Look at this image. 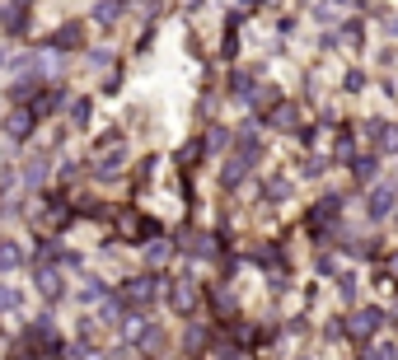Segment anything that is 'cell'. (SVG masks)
I'll return each mask as SVG.
<instances>
[{
    "label": "cell",
    "mask_w": 398,
    "mask_h": 360,
    "mask_svg": "<svg viewBox=\"0 0 398 360\" xmlns=\"http://www.w3.org/2000/svg\"><path fill=\"white\" fill-rule=\"evenodd\" d=\"M394 202H398L394 182H379L371 192V202H366V215H371V220H389V215H394Z\"/></svg>",
    "instance_id": "1"
},
{
    "label": "cell",
    "mask_w": 398,
    "mask_h": 360,
    "mask_svg": "<svg viewBox=\"0 0 398 360\" xmlns=\"http://www.w3.org/2000/svg\"><path fill=\"white\" fill-rule=\"evenodd\" d=\"M379 328H384V309H379V304H375V309H361L351 323H342V333H351V337H375Z\"/></svg>",
    "instance_id": "2"
},
{
    "label": "cell",
    "mask_w": 398,
    "mask_h": 360,
    "mask_svg": "<svg viewBox=\"0 0 398 360\" xmlns=\"http://www.w3.org/2000/svg\"><path fill=\"white\" fill-rule=\"evenodd\" d=\"M366 136H371L375 154H394L398 150V127L394 122H366Z\"/></svg>",
    "instance_id": "3"
},
{
    "label": "cell",
    "mask_w": 398,
    "mask_h": 360,
    "mask_svg": "<svg viewBox=\"0 0 398 360\" xmlns=\"http://www.w3.org/2000/svg\"><path fill=\"white\" fill-rule=\"evenodd\" d=\"M333 215H342V197H323V202L309 211V230H318L323 234V225L333 220Z\"/></svg>",
    "instance_id": "4"
},
{
    "label": "cell",
    "mask_w": 398,
    "mask_h": 360,
    "mask_svg": "<svg viewBox=\"0 0 398 360\" xmlns=\"http://www.w3.org/2000/svg\"><path fill=\"white\" fill-rule=\"evenodd\" d=\"M351 169H356V182H371L379 173V154H361V159H351Z\"/></svg>",
    "instance_id": "5"
},
{
    "label": "cell",
    "mask_w": 398,
    "mask_h": 360,
    "mask_svg": "<svg viewBox=\"0 0 398 360\" xmlns=\"http://www.w3.org/2000/svg\"><path fill=\"white\" fill-rule=\"evenodd\" d=\"M272 122H277V127H281V131H295V108H291V103H281Z\"/></svg>",
    "instance_id": "6"
},
{
    "label": "cell",
    "mask_w": 398,
    "mask_h": 360,
    "mask_svg": "<svg viewBox=\"0 0 398 360\" xmlns=\"http://www.w3.org/2000/svg\"><path fill=\"white\" fill-rule=\"evenodd\" d=\"M371 360H398V346H389V341H379V346H375V356Z\"/></svg>",
    "instance_id": "7"
},
{
    "label": "cell",
    "mask_w": 398,
    "mask_h": 360,
    "mask_svg": "<svg viewBox=\"0 0 398 360\" xmlns=\"http://www.w3.org/2000/svg\"><path fill=\"white\" fill-rule=\"evenodd\" d=\"M361 84H366L361 71H347V94H361Z\"/></svg>",
    "instance_id": "8"
}]
</instances>
